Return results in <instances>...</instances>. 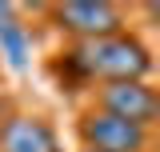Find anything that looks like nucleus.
Here are the masks:
<instances>
[{"label":"nucleus","instance_id":"obj_6","mask_svg":"<svg viewBox=\"0 0 160 152\" xmlns=\"http://www.w3.org/2000/svg\"><path fill=\"white\" fill-rule=\"evenodd\" d=\"M0 56L8 60V68H24L32 56V36L12 16V4H0Z\"/></svg>","mask_w":160,"mask_h":152},{"label":"nucleus","instance_id":"obj_1","mask_svg":"<svg viewBox=\"0 0 160 152\" xmlns=\"http://www.w3.org/2000/svg\"><path fill=\"white\" fill-rule=\"evenodd\" d=\"M64 68H72L80 80H100V84H120V80H148L152 72V52L128 32L96 40H76L64 52Z\"/></svg>","mask_w":160,"mask_h":152},{"label":"nucleus","instance_id":"obj_7","mask_svg":"<svg viewBox=\"0 0 160 152\" xmlns=\"http://www.w3.org/2000/svg\"><path fill=\"white\" fill-rule=\"evenodd\" d=\"M80 152H88V148H80Z\"/></svg>","mask_w":160,"mask_h":152},{"label":"nucleus","instance_id":"obj_5","mask_svg":"<svg viewBox=\"0 0 160 152\" xmlns=\"http://www.w3.org/2000/svg\"><path fill=\"white\" fill-rule=\"evenodd\" d=\"M0 152H64L56 128L32 112H12L0 124Z\"/></svg>","mask_w":160,"mask_h":152},{"label":"nucleus","instance_id":"obj_3","mask_svg":"<svg viewBox=\"0 0 160 152\" xmlns=\"http://www.w3.org/2000/svg\"><path fill=\"white\" fill-rule=\"evenodd\" d=\"M92 108L120 116L128 124H140V128H152L160 116V96L148 80H120V84H100L92 96Z\"/></svg>","mask_w":160,"mask_h":152},{"label":"nucleus","instance_id":"obj_2","mask_svg":"<svg viewBox=\"0 0 160 152\" xmlns=\"http://www.w3.org/2000/svg\"><path fill=\"white\" fill-rule=\"evenodd\" d=\"M76 136L88 152H148L152 148V128L128 124L120 116H108L100 108L80 112L76 120Z\"/></svg>","mask_w":160,"mask_h":152},{"label":"nucleus","instance_id":"obj_4","mask_svg":"<svg viewBox=\"0 0 160 152\" xmlns=\"http://www.w3.org/2000/svg\"><path fill=\"white\" fill-rule=\"evenodd\" d=\"M52 20H56L60 32H68L76 40H96V36L124 32V8L108 4V0H68V4H56Z\"/></svg>","mask_w":160,"mask_h":152}]
</instances>
